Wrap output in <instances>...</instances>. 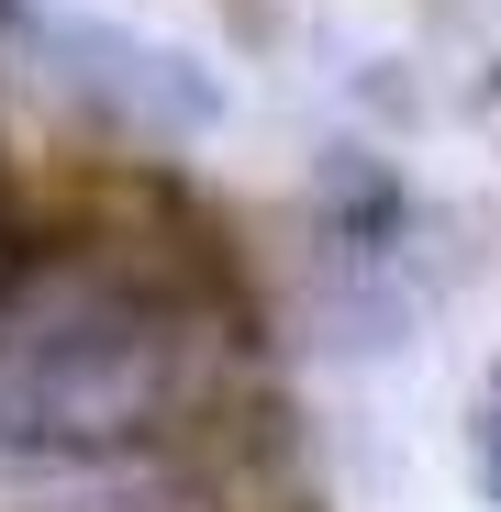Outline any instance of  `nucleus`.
Segmentation results:
<instances>
[{
  "instance_id": "nucleus-1",
  "label": "nucleus",
  "mask_w": 501,
  "mask_h": 512,
  "mask_svg": "<svg viewBox=\"0 0 501 512\" xmlns=\"http://www.w3.org/2000/svg\"><path fill=\"white\" fill-rule=\"evenodd\" d=\"M23 45L45 56V90L90 123L101 145H145L179 156L223 123V78L190 45H156L134 23H90V12H23Z\"/></svg>"
},
{
  "instance_id": "nucleus-2",
  "label": "nucleus",
  "mask_w": 501,
  "mask_h": 512,
  "mask_svg": "<svg viewBox=\"0 0 501 512\" xmlns=\"http://www.w3.org/2000/svg\"><path fill=\"white\" fill-rule=\"evenodd\" d=\"M468 479H479V501L501 512V357H490L479 390H468Z\"/></svg>"
}]
</instances>
